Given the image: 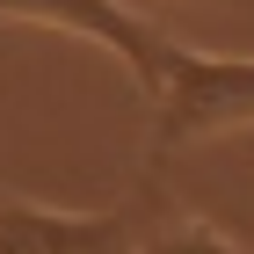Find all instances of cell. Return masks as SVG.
I'll use <instances>...</instances> for the list:
<instances>
[{
	"instance_id": "4",
	"label": "cell",
	"mask_w": 254,
	"mask_h": 254,
	"mask_svg": "<svg viewBox=\"0 0 254 254\" xmlns=\"http://www.w3.org/2000/svg\"><path fill=\"white\" fill-rule=\"evenodd\" d=\"M131 254H240V240L211 218H175V225H160L153 240H138Z\"/></svg>"
},
{
	"instance_id": "2",
	"label": "cell",
	"mask_w": 254,
	"mask_h": 254,
	"mask_svg": "<svg viewBox=\"0 0 254 254\" xmlns=\"http://www.w3.org/2000/svg\"><path fill=\"white\" fill-rule=\"evenodd\" d=\"M0 22H22V29H59V37H80L109 51L124 73L138 80V95L153 87L160 51H167V29L153 15H138L131 0H0Z\"/></svg>"
},
{
	"instance_id": "3",
	"label": "cell",
	"mask_w": 254,
	"mask_h": 254,
	"mask_svg": "<svg viewBox=\"0 0 254 254\" xmlns=\"http://www.w3.org/2000/svg\"><path fill=\"white\" fill-rule=\"evenodd\" d=\"M0 254H131V233L117 211H51L0 196Z\"/></svg>"
},
{
	"instance_id": "5",
	"label": "cell",
	"mask_w": 254,
	"mask_h": 254,
	"mask_svg": "<svg viewBox=\"0 0 254 254\" xmlns=\"http://www.w3.org/2000/svg\"><path fill=\"white\" fill-rule=\"evenodd\" d=\"M225 160H233L240 175H247V189H254V124H247V131H233V138H225Z\"/></svg>"
},
{
	"instance_id": "1",
	"label": "cell",
	"mask_w": 254,
	"mask_h": 254,
	"mask_svg": "<svg viewBox=\"0 0 254 254\" xmlns=\"http://www.w3.org/2000/svg\"><path fill=\"white\" fill-rule=\"evenodd\" d=\"M145 102H153L160 153H189V145L233 138L254 124V51H196V44L167 37Z\"/></svg>"
}]
</instances>
